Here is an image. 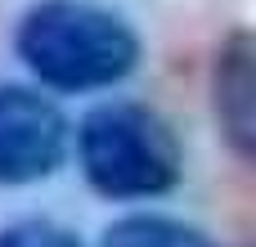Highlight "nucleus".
<instances>
[{
	"label": "nucleus",
	"instance_id": "f257e3e1",
	"mask_svg": "<svg viewBox=\"0 0 256 247\" xmlns=\"http://www.w3.org/2000/svg\"><path fill=\"white\" fill-rule=\"evenodd\" d=\"M9 45L45 94H104L126 86L144 63L140 27L99 0H32Z\"/></svg>",
	"mask_w": 256,
	"mask_h": 247
},
{
	"label": "nucleus",
	"instance_id": "f03ea898",
	"mask_svg": "<svg viewBox=\"0 0 256 247\" xmlns=\"http://www.w3.org/2000/svg\"><path fill=\"white\" fill-rule=\"evenodd\" d=\"M76 171L104 202H158L184 180L176 126L144 99H99L72 126Z\"/></svg>",
	"mask_w": 256,
	"mask_h": 247
},
{
	"label": "nucleus",
	"instance_id": "7ed1b4c3",
	"mask_svg": "<svg viewBox=\"0 0 256 247\" xmlns=\"http://www.w3.org/2000/svg\"><path fill=\"white\" fill-rule=\"evenodd\" d=\"M72 148V122L32 81H0V189L50 180Z\"/></svg>",
	"mask_w": 256,
	"mask_h": 247
},
{
	"label": "nucleus",
	"instance_id": "20e7f679",
	"mask_svg": "<svg viewBox=\"0 0 256 247\" xmlns=\"http://www.w3.org/2000/svg\"><path fill=\"white\" fill-rule=\"evenodd\" d=\"M212 117L238 162L256 148V40L248 27H230L212 54Z\"/></svg>",
	"mask_w": 256,
	"mask_h": 247
},
{
	"label": "nucleus",
	"instance_id": "39448f33",
	"mask_svg": "<svg viewBox=\"0 0 256 247\" xmlns=\"http://www.w3.org/2000/svg\"><path fill=\"white\" fill-rule=\"evenodd\" d=\"M99 247H225L202 225L166 216V212H126L104 225Z\"/></svg>",
	"mask_w": 256,
	"mask_h": 247
},
{
	"label": "nucleus",
	"instance_id": "423d86ee",
	"mask_svg": "<svg viewBox=\"0 0 256 247\" xmlns=\"http://www.w3.org/2000/svg\"><path fill=\"white\" fill-rule=\"evenodd\" d=\"M0 247H86V243H81L72 230H63L58 220L22 216V220L0 225Z\"/></svg>",
	"mask_w": 256,
	"mask_h": 247
}]
</instances>
